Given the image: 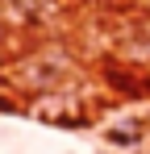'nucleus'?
Instances as JSON below:
<instances>
[{
  "mask_svg": "<svg viewBox=\"0 0 150 154\" xmlns=\"http://www.w3.org/2000/svg\"><path fill=\"white\" fill-rule=\"evenodd\" d=\"M104 142L108 146H138L142 142V125L138 121H117V125L104 129Z\"/></svg>",
  "mask_w": 150,
  "mask_h": 154,
  "instance_id": "f257e3e1",
  "label": "nucleus"
},
{
  "mask_svg": "<svg viewBox=\"0 0 150 154\" xmlns=\"http://www.w3.org/2000/svg\"><path fill=\"white\" fill-rule=\"evenodd\" d=\"M4 42H8V21H4V8H0V54H4Z\"/></svg>",
  "mask_w": 150,
  "mask_h": 154,
  "instance_id": "f03ea898",
  "label": "nucleus"
}]
</instances>
